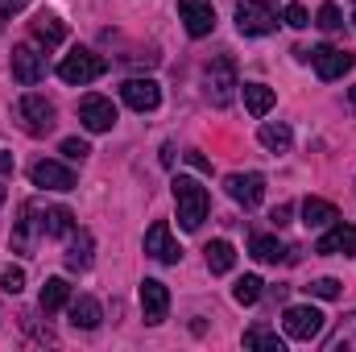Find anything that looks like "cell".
<instances>
[{
    "label": "cell",
    "instance_id": "cell-1",
    "mask_svg": "<svg viewBox=\"0 0 356 352\" xmlns=\"http://www.w3.org/2000/svg\"><path fill=\"white\" fill-rule=\"evenodd\" d=\"M175 203H178V224L186 232H195L203 220H207V207H211V195L199 178L191 175H178L175 178Z\"/></svg>",
    "mask_w": 356,
    "mask_h": 352
},
{
    "label": "cell",
    "instance_id": "cell-2",
    "mask_svg": "<svg viewBox=\"0 0 356 352\" xmlns=\"http://www.w3.org/2000/svg\"><path fill=\"white\" fill-rule=\"evenodd\" d=\"M203 88H207V99L216 104V108H228L232 104V95H236V63L232 58H211L207 63V71H203Z\"/></svg>",
    "mask_w": 356,
    "mask_h": 352
},
{
    "label": "cell",
    "instance_id": "cell-3",
    "mask_svg": "<svg viewBox=\"0 0 356 352\" xmlns=\"http://www.w3.org/2000/svg\"><path fill=\"white\" fill-rule=\"evenodd\" d=\"M108 71V63L99 58V54H91V50H71L63 63H58V79L63 83H71V88H83V83H95L99 75Z\"/></svg>",
    "mask_w": 356,
    "mask_h": 352
},
{
    "label": "cell",
    "instance_id": "cell-4",
    "mask_svg": "<svg viewBox=\"0 0 356 352\" xmlns=\"http://www.w3.org/2000/svg\"><path fill=\"white\" fill-rule=\"evenodd\" d=\"M236 29L245 38H266L277 29V8L269 0H241L236 4Z\"/></svg>",
    "mask_w": 356,
    "mask_h": 352
},
{
    "label": "cell",
    "instance_id": "cell-5",
    "mask_svg": "<svg viewBox=\"0 0 356 352\" xmlns=\"http://www.w3.org/2000/svg\"><path fill=\"white\" fill-rule=\"evenodd\" d=\"M323 311L319 307H286V315H282V328H286V336L290 340H302V344H311L315 336H323Z\"/></svg>",
    "mask_w": 356,
    "mask_h": 352
},
{
    "label": "cell",
    "instance_id": "cell-6",
    "mask_svg": "<svg viewBox=\"0 0 356 352\" xmlns=\"http://www.w3.org/2000/svg\"><path fill=\"white\" fill-rule=\"evenodd\" d=\"M17 116H21V125H25V133H33V137H42V133H50L54 129V104L46 99V95H21L17 99Z\"/></svg>",
    "mask_w": 356,
    "mask_h": 352
},
{
    "label": "cell",
    "instance_id": "cell-7",
    "mask_svg": "<svg viewBox=\"0 0 356 352\" xmlns=\"http://www.w3.org/2000/svg\"><path fill=\"white\" fill-rule=\"evenodd\" d=\"M307 63L319 71V79H327V83H332V79H344V75L353 71L356 58L348 54V50H336V46H315Z\"/></svg>",
    "mask_w": 356,
    "mask_h": 352
},
{
    "label": "cell",
    "instance_id": "cell-8",
    "mask_svg": "<svg viewBox=\"0 0 356 352\" xmlns=\"http://www.w3.org/2000/svg\"><path fill=\"white\" fill-rule=\"evenodd\" d=\"M79 120L88 133H108L116 125V104L108 95H83L79 99Z\"/></svg>",
    "mask_w": 356,
    "mask_h": 352
},
{
    "label": "cell",
    "instance_id": "cell-9",
    "mask_svg": "<svg viewBox=\"0 0 356 352\" xmlns=\"http://www.w3.org/2000/svg\"><path fill=\"white\" fill-rule=\"evenodd\" d=\"M315 253H323V257H353L356 253V228L344 224V220L327 224V232L315 241Z\"/></svg>",
    "mask_w": 356,
    "mask_h": 352
},
{
    "label": "cell",
    "instance_id": "cell-10",
    "mask_svg": "<svg viewBox=\"0 0 356 352\" xmlns=\"http://www.w3.org/2000/svg\"><path fill=\"white\" fill-rule=\"evenodd\" d=\"M228 195L245 207V211H253V207H261V199H266V175H257V170H249V175H228Z\"/></svg>",
    "mask_w": 356,
    "mask_h": 352
},
{
    "label": "cell",
    "instance_id": "cell-11",
    "mask_svg": "<svg viewBox=\"0 0 356 352\" xmlns=\"http://www.w3.org/2000/svg\"><path fill=\"white\" fill-rule=\"evenodd\" d=\"M42 75H46V63H42V54L33 50V46H13V79L21 83V88H33V83H42Z\"/></svg>",
    "mask_w": 356,
    "mask_h": 352
},
{
    "label": "cell",
    "instance_id": "cell-12",
    "mask_svg": "<svg viewBox=\"0 0 356 352\" xmlns=\"http://www.w3.org/2000/svg\"><path fill=\"white\" fill-rule=\"evenodd\" d=\"M178 13H182V25L191 38H207L216 29V8L211 0H178Z\"/></svg>",
    "mask_w": 356,
    "mask_h": 352
},
{
    "label": "cell",
    "instance_id": "cell-13",
    "mask_svg": "<svg viewBox=\"0 0 356 352\" xmlns=\"http://www.w3.org/2000/svg\"><path fill=\"white\" fill-rule=\"evenodd\" d=\"M145 253H149V257H158L162 265H178V262H182V249L175 245V237H170V224H166V220H158V224L145 232Z\"/></svg>",
    "mask_w": 356,
    "mask_h": 352
},
{
    "label": "cell",
    "instance_id": "cell-14",
    "mask_svg": "<svg viewBox=\"0 0 356 352\" xmlns=\"http://www.w3.org/2000/svg\"><path fill=\"white\" fill-rule=\"evenodd\" d=\"M120 99H124L133 112H154V108L162 104V88H158L154 79H124Z\"/></svg>",
    "mask_w": 356,
    "mask_h": 352
},
{
    "label": "cell",
    "instance_id": "cell-15",
    "mask_svg": "<svg viewBox=\"0 0 356 352\" xmlns=\"http://www.w3.org/2000/svg\"><path fill=\"white\" fill-rule=\"evenodd\" d=\"M141 311H145V323H162L166 319V311H170L166 282H158V278H145L141 282Z\"/></svg>",
    "mask_w": 356,
    "mask_h": 352
},
{
    "label": "cell",
    "instance_id": "cell-16",
    "mask_svg": "<svg viewBox=\"0 0 356 352\" xmlns=\"http://www.w3.org/2000/svg\"><path fill=\"white\" fill-rule=\"evenodd\" d=\"M29 178H33V186H46V191H71L75 186V170L63 162H33Z\"/></svg>",
    "mask_w": 356,
    "mask_h": 352
},
{
    "label": "cell",
    "instance_id": "cell-17",
    "mask_svg": "<svg viewBox=\"0 0 356 352\" xmlns=\"http://www.w3.org/2000/svg\"><path fill=\"white\" fill-rule=\"evenodd\" d=\"M29 29H33V42H42L46 50L67 38V25H63V17H54V13H38V17L29 21Z\"/></svg>",
    "mask_w": 356,
    "mask_h": 352
},
{
    "label": "cell",
    "instance_id": "cell-18",
    "mask_svg": "<svg viewBox=\"0 0 356 352\" xmlns=\"http://www.w3.org/2000/svg\"><path fill=\"white\" fill-rule=\"evenodd\" d=\"M91 253H95V237L88 228L71 232V245H67V269H91Z\"/></svg>",
    "mask_w": 356,
    "mask_h": 352
},
{
    "label": "cell",
    "instance_id": "cell-19",
    "mask_svg": "<svg viewBox=\"0 0 356 352\" xmlns=\"http://www.w3.org/2000/svg\"><path fill=\"white\" fill-rule=\"evenodd\" d=\"M340 220V211H336V203H327V199H307L302 203V224L307 228H327V224H336Z\"/></svg>",
    "mask_w": 356,
    "mask_h": 352
},
{
    "label": "cell",
    "instance_id": "cell-20",
    "mask_svg": "<svg viewBox=\"0 0 356 352\" xmlns=\"http://www.w3.org/2000/svg\"><path fill=\"white\" fill-rule=\"evenodd\" d=\"M71 232H75L71 207H46L42 211V237H71Z\"/></svg>",
    "mask_w": 356,
    "mask_h": 352
},
{
    "label": "cell",
    "instance_id": "cell-21",
    "mask_svg": "<svg viewBox=\"0 0 356 352\" xmlns=\"http://www.w3.org/2000/svg\"><path fill=\"white\" fill-rule=\"evenodd\" d=\"M42 311L46 315H54V311H63L67 303H71V286H67V278H46V286H42Z\"/></svg>",
    "mask_w": 356,
    "mask_h": 352
},
{
    "label": "cell",
    "instance_id": "cell-22",
    "mask_svg": "<svg viewBox=\"0 0 356 352\" xmlns=\"http://www.w3.org/2000/svg\"><path fill=\"white\" fill-rule=\"evenodd\" d=\"M99 319H104V311H99V303H95L91 294H83V298H75V303H71V323H75V328L95 332V328H99Z\"/></svg>",
    "mask_w": 356,
    "mask_h": 352
},
{
    "label": "cell",
    "instance_id": "cell-23",
    "mask_svg": "<svg viewBox=\"0 0 356 352\" xmlns=\"http://www.w3.org/2000/svg\"><path fill=\"white\" fill-rule=\"evenodd\" d=\"M257 137H261V145H266L269 154H286V150H290V141H294L290 125H282V120H266Z\"/></svg>",
    "mask_w": 356,
    "mask_h": 352
},
{
    "label": "cell",
    "instance_id": "cell-24",
    "mask_svg": "<svg viewBox=\"0 0 356 352\" xmlns=\"http://www.w3.org/2000/svg\"><path fill=\"white\" fill-rule=\"evenodd\" d=\"M323 349L327 352H356V315H344L340 319V328L323 340Z\"/></svg>",
    "mask_w": 356,
    "mask_h": 352
},
{
    "label": "cell",
    "instance_id": "cell-25",
    "mask_svg": "<svg viewBox=\"0 0 356 352\" xmlns=\"http://www.w3.org/2000/svg\"><path fill=\"white\" fill-rule=\"evenodd\" d=\"M253 257L266 265H277V262H290V249L277 237H253Z\"/></svg>",
    "mask_w": 356,
    "mask_h": 352
},
{
    "label": "cell",
    "instance_id": "cell-26",
    "mask_svg": "<svg viewBox=\"0 0 356 352\" xmlns=\"http://www.w3.org/2000/svg\"><path fill=\"white\" fill-rule=\"evenodd\" d=\"M203 253H207V269H211V273H228V269L236 265V249H232L228 241H211Z\"/></svg>",
    "mask_w": 356,
    "mask_h": 352
},
{
    "label": "cell",
    "instance_id": "cell-27",
    "mask_svg": "<svg viewBox=\"0 0 356 352\" xmlns=\"http://www.w3.org/2000/svg\"><path fill=\"white\" fill-rule=\"evenodd\" d=\"M241 91H245V108H249L253 116H266L269 108H273V99H277L273 88H266V83H245Z\"/></svg>",
    "mask_w": 356,
    "mask_h": 352
},
{
    "label": "cell",
    "instance_id": "cell-28",
    "mask_svg": "<svg viewBox=\"0 0 356 352\" xmlns=\"http://www.w3.org/2000/svg\"><path fill=\"white\" fill-rule=\"evenodd\" d=\"M261 290H266V282H261L257 273H245V278H236V286H232V298H236L241 307H253V303L261 298Z\"/></svg>",
    "mask_w": 356,
    "mask_h": 352
},
{
    "label": "cell",
    "instance_id": "cell-29",
    "mask_svg": "<svg viewBox=\"0 0 356 352\" xmlns=\"http://www.w3.org/2000/svg\"><path fill=\"white\" fill-rule=\"evenodd\" d=\"M245 349H269V352H282V336L277 332H269V328H249L245 332Z\"/></svg>",
    "mask_w": 356,
    "mask_h": 352
},
{
    "label": "cell",
    "instance_id": "cell-30",
    "mask_svg": "<svg viewBox=\"0 0 356 352\" xmlns=\"http://www.w3.org/2000/svg\"><path fill=\"white\" fill-rule=\"evenodd\" d=\"M0 290H4V294H21V290H25V269L8 265V269L0 273Z\"/></svg>",
    "mask_w": 356,
    "mask_h": 352
},
{
    "label": "cell",
    "instance_id": "cell-31",
    "mask_svg": "<svg viewBox=\"0 0 356 352\" xmlns=\"http://www.w3.org/2000/svg\"><path fill=\"white\" fill-rule=\"evenodd\" d=\"M307 294H315V298H340V278H315L307 286Z\"/></svg>",
    "mask_w": 356,
    "mask_h": 352
},
{
    "label": "cell",
    "instance_id": "cell-32",
    "mask_svg": "<svg viewBox=\"0 0 356 352\" xmlns=\"http://www.w3.org/2000/svg\"><path fill=\"white\" fill-rule=\"evenodd\" d=\"M315 25H319V29H327V33H336V29L344 25V17H340V8H336V4H323V8H319V17H315Z\"/></svg>",
    "mask_w": 356,
    "mask_h": 352
},
{
    "label": "cell",
    "instance_id": "cell-33",
    "mask_svg": "<svg viewBox=\"0 0 356 352\" xmlns=\"http://www.w3.org/2000/svg\"><path fill=\"white\" fill-rule=\"evenodd\" d=\"M282 17H286V25H294V29H307V25H311V13H307L298 0H294V4H286V13H282Z\"/></svg>",
    "mask_w": 356,
    "mask_h": 352
},
{
    "label": "cell",
    "instance_id": "cell-34",
    "mask_svg": "<svg viewBox=\"0 0 356 352\" xmlns=\"http://www.w3.org/2000/svg\"><path fill=\"white\" fill-rule=\"evenodd\" d=\"M63 154H67L71 162H83V158L91 154V145L88 141H79V137H67V141H63Z\"/></svg>",
    "mask_w": 356,
    "mask_h": 352
},
{
    "label": "cell",
    "instance_id": "cell-35",
    "mask_svg": "<svg viewBox=\"0 0 356 352\" xmlns=\"http://www.w3.org/2000/svg\"><path fill=\"white\" fill-rule=\"evenodd\" d=\"M25 4H29V0H0V21H8V17H13V13H21Z\"/></svg>",
    "mask_w": 356,
    "mask_h": 352
},
{
    "label": "cell",
    "instance_id": "cell-36",
    "mask_svg": "<svg viewBox=\"0 0 356 352\" xmlns=\"http://www.w3.org/2000/svg\"><path fill=\"white\" fill-rule=\"evenodd\" d=\"M269 220H273L277 228H282V224H290V203H282V207H273V216H269Z\"/></svg>",
    "mask_w": 356,
    "mask_h": 352
},
{
    "label": "cell",
    "instance_id": "cell-37",
    "mask_svg": "<svg viewBox=\"0 0 356 352\" xmlns=\"http://www.w3.org/2000/svg\"><path fill=\"white\" fill-rule=\"evenodd\" d=\"M186 162H191V166H195V170H211V166H207V158H203V154H195V150H191V154H186Z\"/></svg>",
    "mask_w": 356,
    "mask_h": 352
},
{
    "label": "cell",
    "instance_id": "cell-38",
    "mask_svg": "<svg viewBox=\"0 0 356 352\" xmlns=\"http://www.w3.org/2000/svg\"><path fill=\"white\" fill-rule=\"evenodd\" d=\"M0 175H13V154L8 150H0Z\"/></svg>",
    "mask_w": 356,
    "mask_h": 352
},
{
    "label": "cell",
    "instance_id": "cell-39",
    "mask_svg": "<svg viewBox=\"0 0 356 352\" xmlns=\"http://www.w3.org/2000/svg\"><path fill=\"white\" fill-rule=\"evenodd\" d=\"M162 166H175V145H162Z\"/></svg>",
    "mask_w": 356,
    "mask_h": 352
},
{
    "label": "cell",
    "instance_id": "cell-40",
    "mask_svg": "<svg viewBox=\"0 0 356 352\" xmlns=\"http://www.w3.org/2000/svg\"><path fill=\"white\" fill-rule=\"evenodd\" d=\"M348 104H353V108H356V88H348Z\"/></svg>",
    "mask_w": 356,
    "mask_h": 352
},
{
    "label": "cell",
    "instance_id": "cell-41",
    "mask_svg": "<svg viewBox=\"0 0 356 352\" xmlns=\"http://www.w3.org/2000/svg\"><path fill=\"white\" fill-rule=\"evenodd\" d=\"M0 203H4V182H0Z\"/></svg>",
    "mask_w": 356,
    "mask_h": 352
},
{
    "label": "cell",
    "instance_id": "cell-42",
    "mask_svg": "<svg viewBox=\"0 0 356 352\" xmlns=\"http://www.w3.org/2000/svg\"><path fill=\"white\" fill-rule=\"evenodd\" d=\"M353 21H356V13H353Z\"/></svg>",
    "mask_w": 356,
    "mask_h": 352
}]
</instances>
